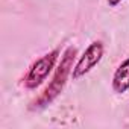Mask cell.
Instances as JSON below:
<instances>
[{"mask_svg":"<svg viewBox=\"0 0 129 129\" xmlns=\"http://www.w3.org/2000/svg\"><path fill=\"white\" fill-rule=\"evenodd\" d=\"M105 2H106V5H108L109 8H117V6L123 2V0H105Z\"/></svg>","mask_w":129,"mask_h":129,"instance_id":"cell-5","label":"cell"},{"mask_svg":"<svg viewBox=\"0 0 129 129\" xmlns=\"http://www.w3.org/2000/svg\"><path fill=\"white\" fill-rule=\"evenodd\" d=\"M76 47L70 46L64 50L62 56H61V61L58 64V67L55 69V73L52 76V81L49 82V85L44 88V91L40 94V97H37L32 103H30V109L35 111V109H43L46 108L47 105H50L64 90L67 84V79L69 76H72V70H73V62H75V58H76Z\"/></svg>","mask_w":129,"mask_h":129,"instance_id":"cell-1","label":"cell"},{"mask_svg":"<svg viewBox=\"0 0 129 129\" xmlns=\"http://www.w3.org/2000/svg\"><path fill=\"white\" fill-rule=\"evenodd\" d=\"M103 52H105V47H103V43L102 41H93L87 49L85 52L79 56V59L76 61V64L73 66V70H72V78L75 81L81 79L82 76L88 75L97 64L102 61V56H103Z\"/></svg>","mask_w":129,"mask_h":129,"instance_id":"cell-3","label":"cell"},{"mask_svg":"<svg viewBox=\"0 0 129 129\" xmlns=\"http://www.w3.org/2000/svg\"><path fill=\"white\" fill-rule=\"evenodd\" d=\"M111 88L115 94H124L129 91V56L118 64L111 81Z\"/></svg>","mask_w":129,"mask_h":129,"instance_id":"cell-4","label":"cell"},{"mask_svg":"<svg viewBox=\"0 0 129 129\" xmlns=\"http://www.w3.org/2000/svg\"><path fill=\"white\" fill-rule=\"evenodd\" d=\"M59 53H61L59 49H53L52 52L43 55L41 58L35 59L30 64L27 73L23 78V85L27 90H35L37 87H40L47 79V76L52 73V70L56 66V61L59 58Z\"/></svg>","mask_w":129,"mask_h":129,"instance_id":"cell-2","label":"cell"}]
</instances>
